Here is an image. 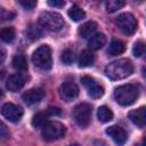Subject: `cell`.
<instances>
[{"instance_id": "cell-1", "label": "cell", "mask_w": 146, "mask_h": 146, "mask_svg": "<svg viewBox=\"0 0 146 146\" xmlns=\"http://www.w3.org/2000/svg\"><path fill=\"white\" fill-rule=\"evenodd\" d=\"M133 72L132 63L129 59H117L110 63L105 67V75L111 80H122L131 75Z\"/></svg>"}, {"instance_id": "cell-2", "label": "cell", "mask_w": 146, "mask_h": 146, "mask_svg": "<svg viewBox=\"0 0 146 146\" xmlns=\"http://www.w3.org/2000/svg\"><path fill=\"white\" fill-rule=\"evenodd\" d=\"M139 91L138 88L133 84H123L116 87L114 90V99L121 106H129L132 105L138 98Z\"/></svg>"}, {"instance_id": "cell-3", "label": "cell", "mask_w": 146, "mask_h": 146, "mask_svg": "<svg viewBox=\"0 0 146 146\" xmlns=\"http://www.w3.org/2000/svg\"><path fill=\"white\" fill-rule=\"evenodd\" d=\"M32 62L33 64L39 67L40 70L47 71L51 68L52 65V57H51V50L47 44L40 46L32 55Z\"/></svg>"}, {"instance_id": "cell-4", "label": "cell", "mask_w": 146, "mask_h": 146, "mask_svg": "<svg viewBox=\"0 0 146 146\" xmlns=\"http://www.w3.org/2000/svg\"><path fill=\"white\" fill-rule=\"evenodd\" d=\"M39 22L42 27L51 32H58L64 26V19L62 15L54 11H43L39 17Z\"/></svg>"}, {"instance_id": "cell-5", "label": "cell", "mask_w": 146, "mask_h": 146, "mask_svg": "<svg viewBox=\"0 0 146 146\" xmlns=\"http://www.w3.org/2000/svg\"><path fill=\"white\" fill-rule=\"evenodd\" d=\"M91 113H92L91 105H89L87 103H81V104H79V105H76L74 107V110H73V119H74L75 123L79 127L86 128L90 123Z\"/></svg>"}, {"instance_id": "cell-6", "label": "cell", "mask_w": 146, "mask_h": 146, "mask_svg": "<svg viewBox=\"0 0 146 146\" xmlns=\"http://www.w3.org/2000/svg\"><path fill=\"white\" fill-rule=\"evenodd\" d=\"M65 132H66V128L64 124L57 121H52V122H48L47 125L42 128L41 135L46 141H54L62 138L65 135Z\"/></svg>"}, {"instance_id": "cell-7", "label": "cell", "mask_w": 146, "mask_h": 146, "mask_svg": "<svg viewBox=\"0 0 146 146\" xmlns=\"http://www.w3.org/2000/svg\"><path fill=\"white\" fill-rule=\"evenodd\" d=\"M119 29L127 35H131L137 30V19L131 13H122L116 17Z\"/></svg>"}, {"instance_id": "cell-8", "label": "cell", "mask_w": 146, "mask_h": 146, "mask_svg": "<svg viewBox=\"0 0 146 146\" xmlns=\"http://www.w3.org/2000/svg\"><path fill=\"white\" fill-rule=\"evenodd\" d=\"M23 114H24L23 108L13 103H6L1 107V115L10 122H18L22 119Z\"/></svg>"}, {"instance_id": "cell-9", "label": "cell", "mask_w": 146, "mask_h": 146, "mask_svg": "<svg viewBox=\"0 0 146 146\" xmlns=\"http://www.w3.org/2000/svg\"><path fill=\"white\" fill-rule=\"evenodd\" d=\"M81 82L84 86V88L87 89L89 97H91L94 99H98L104 95V88L100 84H98L96 82V80L92 79L91 76H88V75L82 76Z\"/></svg>"}, {"instance_id": "cell-10", "label": "cell", "mask_w": 146, "mask_h": 146, "mask_svg": "<svg viewBox=\"0 0 146 146\" xmlns=\"http://www.w3.org/2000/svg\"><path fill=\"white\" fill-rule=\"evenodd\" d=\"M26 82V76L21 74V73H17V74H13V75H9L7 78V81H6V88L9 90V91H13V92H16L18 90H21L24 84Z\"/></svg>"}, {"instance_id": "cell-11", "label": "cell", "mask_w": 146, "mask_h": 146, "mask_svg": "<svg viewBox=\"0 0 146 146\" xmlns=\"http://www.w3.org/2000/svg\"><path fill=\"white\" fill-rule=\"evenodd\" d=\"M60 96L66 100H72L78 97L79 88L73 81H65L59 88Z\"/></svg>"}, {"instance_id": "cell-12", "label": "cell", "mask_w": 146, "mask_h": 146, "mask_svg": "<svg viewBox=\"0 0 146 146\" xmlns=\"http://www.w3.org/2000/svg\"><path fill=\"white\" fill-rule=\"evenodd\" d=\"M43 97H44V91L40 88H32L22 95V99L27 105L38 104L39 102H41L43 99Z\"/></svg>"}, {"instance_id": "cell-13", "label": "cell", "mask_w": 146, "mask_h": 146, "mask_svg": "<svg viewBox=\"0 0 146 146\" xmlns=\"http://www.w3.org/2000/svg\"><path fill=\"white\" fill-rule=\"evenodd\" d=\"M106 133L114 140L115 144H119V145L124 144L128 139V135H127L125 130L119 125H112V127L107 128Z\"/></svg>"}, {"instance_id": "cell-14", "label": "cell", "mask_w": 146, "mask_h": 146, "mask_svg": "<svg viewBox=\"0 0 146 146\" xmlns=\"http://www.w3.org/2000/svg\"><path fill=\"white\" fill-rule=\"evenodd\" d=\"M129 119L138 128L146 127V106H141L129 112Z\"/></svg>"}, {"instance_id": "cell-15", "label": "cell", "mask_w": 146, "mask_h": 146, "mask_svg": "<svg viewBox=\"0 0 146 146\" xmlns=\"http://www.w3.org/2000/svg\"><path fill=\"white\" fill-rule=\"evenodd\" d=\"M97 30V23L90 21V22H86L84 24H82L80 27H79V35L83 39H88V38H91L95 32Z\"/></svg>"}, {"instance_id": "cell-16", "label": "cell", "mask_w": 146, "mask_h": 146, "mask_svg": "<svg viewBox=\"0 0 146 146\" xmlns=\"http://www.w3.org/2000/svg\"><path fill=\"white\" fill-rule=\"evenodd\" d=\"M106 43V36L104 33H96L91 38H89L88 41V47L91 50H99L103 48Z\"/></svg>"}, {"instance_id": "cell-17", "label": "cell", "mask_w": 146, "mask_h": 146, "mask_svg": "<svg viewBox=\"0 0 146 146\" xmlns=\"http://www.w3.org/2000/svg\"><path fill=\"white\" fill-rule=\"evenodd\" d=\"M95 63V56L89 50H83L79 57V66L80 67H89Z\"/></svg>"}, {"instance_id": "cell-18", "label": "cell", "mask_w": 146, "mask_h": 146, "mask_svg": "<svg viewBox=\"0 0 146 146\" xmlns=\"http://www.w3.org/2000/svg\"><path fill=\"white\" fill-rule=\"evenodd\" d=\"M97 117L102 123H107L113 119V112L107 106H100L97 110Z\"/></svg>"}, {"instance_id": "cell-19", "label": "cell", "mask_w": 146, "mask_h": 146, "mask_svg": "<svg viewBox=\"0 0 146 146\" xmlns=\"http://www.w3.org/2000/svg\"><path fill=\"white\" fill-rule=\"evenodd\" d=\"M124 50H125V44H124L121 40H116V39L112 40V42H111V44H110V47H108V49H107L108 54L112 55V56L120 55V54H122Z\"/></svg>"}, {"instance_id": "cell-20", "label": "cell", "mask_w": 146, "mask_h": 146, "mask_svg": "<svg viewBox=\"0 0 146 146\" xmlns=\"http://www.w3.org/2000/svg\"><path fill=\"white\" fill-rule=\"evenodd\" d=\"M11 65L16 71H21V72L27 71V62H26V58L23 55L14 56L13 60H11Z\"/></svg>"}, {"instance_id": "cell-21", "label": "cell", "mask_w": 146, "mask_h": 146, "mask_svg": "<svg viewBox=\"0 0 146 146\" xmlns=\"http://www.w3.org/2000/svg\"><path fill=\"white\" fill-rule=\"evenodd\" d=\"M48 122H49L48 121V113L47 114L46 113H41V112L40 113H36L33 116V119H32V125L34 128H38V129L44 128Z\"/></svg>"}, {"instance_id": "cell-22", "label": "cell", "mask_w": 146, "mask_h": 146, "mask_svg": "<svg viewBox=\"0 0 146 146\" xmlns=\"http://www.w3.org/2000/svg\"><path fill=\"white\" fill-rule=\"evenodd\" d=\"M67 14H68V17H70L73 22H79V21H81V19H83V18L86 17V13H84L80 7H78V6L71 7Z\"/></svg>"}, {"instance_id": "cell-23", "label": "cell", "mask_w": 146, "mask_h": 146, "mask_svg": "<svg viewBox=\"0 0 146 146\" xmlns=\"http://www.w3.org/2000/svg\"><path fill=\"white\" fill-rule=\"evenodd\" d=\"M132 54L135 57H141L146 55V43L141 40L136 41L132 47Z\"/></svg>"}, {"instance_id": "cell-24", "label": "cell", "mask_w": 146, "mask_h": 146, "mask_svg": "<svg viewBox=\"0 0 146 146\" xmlns=\"http://www.w3.org/2000/svg\"><path fill=\"white\" fill-rule=\"evenodd\" d=\"M0 36L3 42H13V40L15 39V30L13 27H3L0 32Z\"/></svg>"}, {"instance_id": "cell-25", "label": "cell", "mask_w": 146, "mask_h": 146, "mask_svg": "<svg viewBox=\"0 0 146 146\" xmlns=\"http://www.w3.org/2000/svg\"><path fill=\"white\" fill-rule=\"evenodd\" d=\"M26 34H27V36L31 39V40H36V39H39L40 36H41V29L36 25V24H32V25H30L29 27H27V30H26Z\"/></svg>"}, {"instance_id": "cell-26", "label": "cell", "mask_w": 146, "mask_h": 146, "mask_svg": "<svg viewBox=\"0 0 146 146\" xmlns=\"http://www.w3.org/2000/svg\"><path fill=\"white\" fill-rule=\"evenodd\" d=\"M60 60H62V63H64L65 65H71V64H73L74 60H75V54H74L72 50L66 49V50H64V51L62 52V55H60Z\"/></svg>"}, {"instance_id": "cell-27", "label": "cell", "mask_w": 146, "mask_h": 146, "mask_svg": "<svg viewBox=\"0 0 146 146\" xmlns=\"http://www.w3.org/2000/svg\"><path fill=\"white\" fill-rule=\"evenodd\" d=\"M124 5V0H107L106 9L108 13H114Z\"/></svg>"}, {"instance_id": "cell-28", "label": "cell", "mask_w": 146, "mask_h": 146, "mask_svg": "<svg viewBox=\"0 0 146 146\" xmlns=\"http://www.w3.org/2000/svg\"><path fill=\"white\" fill-rule=\"evenodd\" d=\"M18 2L23 8L27 9V10H31L36 6L38 0H18Z\"/></svg>"}, {"instance_id": "cell-29", "label": "cell", "mask_w": 146, "mask_h": 146, "mask_svg": "<svg viewBox=\"0 0 146 146\" xmlns=\"http://www.w3.org/2000/svg\"><path fill=\"white\" fill-rule=\"evenodd\" d=\"M47 1H48V5L49 6L55 7V8H62L65 5V1L64 0H47Z\"/></svg>"}, {"instance_id": "cell-30", "label": "cell", "mask_w": 146, "mask_h": 146, "mask_svg": "<svg viewBox=\"0 0 146 146\" xmlns=\"http://www.w3.org/2000/svg\"><path fill=\"white\" fill-rule=\"evenodd\" d=\"M48 115H60V110L58 107H49L47 110Z\"/></svg>"}, {"instance_id": "cell-31", "label": "cell", "mask_w": 146, "mask_h": 146, "mask_svg": "<svg viewBox=\"0 0 146 146\" xmlns=\"http://www.w3.org/2000/svg\"><path fill=\"white\" fill-rule=\"evenodd\" d=\"M0 135H1L2 138H8V137H9V132L7 131L6 125H5L3 123L1 124V128H0Z\"/></svg>"}, {"instance_id": "cell-32", "label": "cell", "mask_w": 146, "mask_h": 146, "mask_svg": "<svg viewBox=\"0 0 146 146\" xmlns=\"http://www.w3.org/2000/svg\"><path fill=\"white\" fill-rule=\"evenodd\" d=\"M143 75H144V78L146 79V68H145V67L143 68Z\"/></svg>"}, {"instance_id": "cell-33", "label": "cell", "mask_w": 146, "mask_h": 146, "mask_svg": "<svg viewBox=\"0 0 146 146\" xmlns=\"http://www.w3.org/2000/svg\"><path fill=\"white\" fill-rule=\"evenodd\" d=\"M143 144L146 145V135H145V137H144V139H143Z\"/></svg>"}]
</instances>
